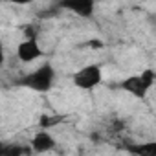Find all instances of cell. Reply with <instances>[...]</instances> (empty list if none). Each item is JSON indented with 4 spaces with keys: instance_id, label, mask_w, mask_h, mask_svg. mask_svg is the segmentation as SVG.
<instances>
[{
    "instance_id": "cell-1",
    "label": "cell",
    "mask_w": 156,
    "mask_h": 156,
    "mask_svg": "<svg viewBox=\"0 0 156 156\" xmlns=\"http://www.w3.org/2000/svg\"><path fill=\"white\" fill-rule=\"evenodd\" d=\"M57 79V72L53 68L51 62H42L39 68L24 73L20 79L15 83L20 88H28L31 92H39V94H46L53 88Z\"/></svg>"
},
{
    "instance_id": "cell-2",
    "label": "cell",
    "mask_w": 156,
    "mask_h": 156,
    "mask_svg": "<svg viewBox=\"0 0 156 156\" xmlns=\"http://www.w3.org/2000/svg\"><path fill=\"white\" fill-rule=\"evenodd\" d=\"M154 81H156L154 70L147 68L141 73H136V75H130V77H127V79H123L119 83V88H123L125 92H129L136 99H145L149 90L154 87Z\"/></svg>"
},
{
    "instance_id": "cell-3",
    "label": "cell",
    "mask_w": 156,
    "mask_h": 156,
    "mask_svg": "<svg viewBox=\"0 0 156 156\" xmlns=\"http://www.w3.org/2000/svg\"><path fill=\"white\" fill-rule=\"evenodd\" d=\"M72 83L79 90H94L96 87H99L103 83V68H101V64L92 62V64H87V66L79 68L77 72H73Z\"/></svg>"
},
{
    "instance_id": "cell-4",
    "label": "cell",
    "mask_w": 156,
    "mask_h": 156,
    "mask_svg": "<svg viewBox=\"0 0 156 156\" xmlns=\"http://www.w3.org/2000/svg\"><path fill=\"white\" fill-rule=\"evenodd\" d=\"M44 57V50L41 48L37 39H22L17 44V59L24 64H30L37 59Z\"/></svg>"
},
{
    "instance_id": "cell-5",
    "label": "cell",
    "mask_w": 156,
    "mask_h": 156,
    "mask_svg": "<svg viewBox=\"0 0 156 156\" xmlns=\"http://www.w3.org/2000/svg\"><path fill=\"white\" fill-rule=\"evenodd\" d=\"M57 8L70 11L77 17L90 19L96 11V2L94 0H61V2H57Z\"/></svg>"
},
{
    "instance_id": "cell-6",
    "label": "cell",
    "mask_w": 156,
    "mask_h": 156,
    "mask_svg": "<svg viewBox=\"0 0 156 156\" xmlns=\"http://www.w3.org/2000/svg\"><path fill=\"white\" fill-rule=\"evenodd\" d=\"M30 147L33 152H39V154H46L50 151H53L57 147V140L53 138V134H50L48 130H39L33 134L31 141H30Z\"/></svg>"
},
{
    "instance_id": "cell-7",
    "label": "cell",
    "mask_w": 156,
    "mask_h": 156,
    "mask_svg": "<svg viewBox=\"0 0 156 156\" xmlns=\"http://www.w3.org/2000/svg\"><path fill=\"white\" fill-rule=\"evenodd\" d=\"M125 151L132 156H156V141H143V143H127Z\"/></svg>"
},
{
    "instance_id": "cell-8",
    "label": "cell",
    "mask_w": 156,
    "mask_h": 156,
    "mask_svg": "<svg viewBox=\"0 0 156 156\" xmlns=\"http://www.w3.org/2000/svg\"><path fill=\"white\" fill-rule=\"evenodd\" d=\"M28 147L17 145V143H2V156H26Z\"/></svg>"
},
{
    "instance_id": "cell-9",
    "label": "cell",
    "mask_w": 156,
    "mask_h": 156,
    "mask_svg": "<svg viewBox=\"0 0 156 156\" xmlns=\"http://www.w3.org/2000/svg\"><path fill=\"white\" fill-rule=\"evenodd\" d=\"M64 118L62 116H42L41 118V127H42V130H46V129H50V127H53V125H57V123H61Z\"/></svg>"
},
{
    "instance_id": "cell-10",
    "label": "cell",
    "mask_w": 156,
    "mask_h": 156,
    "mask_svg": "<svg viewBox=\"0 0 156 156\" xmlns=\"http://www.w3.org/2000/svg\"><path fill=\"white\" fill-rule=\"evenodd\" d=\"M4 62H6V50H4V44H2V41H0V70H2Z\"/></svg>"
},
{
    "instance_id": "cell-11",
    "label": "cell",
    "mask_w": 156,
    "mask_h": 156,
    "mask_svg": "<svg viewBox=\"0 0 156 156\" xmlns=\"http://www.w3.org/2000/svg\"><path fill=\"white\" fill-rule=\"evenodd\" d=\"M87 44H88L90 48H103V42H101V41H88Z\"/></svg>"
},
{
    "instance_id": "cell-12",
    "label": "cell",
    "mask_w": 156,
    "mask_h": 156,
    "mask_svg": "<svg viewBox=\"0 0 156 156\" xmlns=\"http://www.w3.org/2000/svg\"><path fill=\"white\" fill-rule=\"evenodd\" d=\"M0 156H2V143H0Z\"/></svg>"
}]
</instances>
